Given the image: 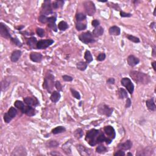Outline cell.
Instances as JSON below:
<instances>
[{
  "label": "cell",
  "instance_id": "ffe728a7",
  "mask_svg": "<svg viewBox=\"0 0 156 156\" xmlns=\"http://www.w3.org/2000/svg\"><path fill=\"white\" fill-rule=\"evenodd\" d=\"M37 39L34 37H32L27 39L26 43L29 46L31 49H35L37 48Z\"/></svg>",
  "mask_w": 156,
  "mask_h": 156
},
{
  "label": "cell",
  "instance_id": "db71d44e",
  "mask_svg": "<svg viewBox=\"0 0 156 156\" xmlns=\"http://www.w3.org/2000/svg\"><path fill=\"white\" fill-rule=\"evenodd\" d=\"M131 104H132V102H131V100H130V99L129 98H127L126 105H125V107L126 108L130 107L131 106Z\"/></svg>",
  "mask_w": 156,
  "mask_h": 156
},
{
  "label": "cell",
  "instance_id": "7a4b0ae2",
  "mask_svg": "<svg viewBox=\"0 0 156 156\" xmlns=\"http://www.w3.org/2000/svg\"><path fill=\"white\" fill-rule=\"evenodd\" d=\"M99 134H100V130L92 129L87 132L85 139L90 146H95L98 144V139Z\"/></svg>",
  "mask_w": 156,
  "mask_h": 156
},
{
  "label": "cell",
  "instance_id": "c3c4849f",
  "mask_svg": "<svg viewBox=\"0 0 156 156\" xmlns=\"http://www.w3.org/2000/svg\"><path fill=\"white\" fill-rule=\"evenodd\" d=\"M55 87L56 88V89L57 90L58 92H61L62 90V86L61 82L58 81H57L55 82Z\"/></svg>",
  "mask_w": 156,
  "mask_h": 156
},
{
  "label": "cell",
  "instance_id": "3957f363",
  "mask_svg": "<svg viewBox=\"0 0 156 156\" xmlns=\"http://www.w3.org/2000/svg\"><path fill=\"white\" fill-rule=\"evenodd\" d=\"M54 86H55V82H54V75L51 73H48L44 78L43 88L46 90L48 93H51Z\"/></svg>",
  "mask_w": 156,
  "mask_h": 156
},
{
  "label": "cell",
  "instance_id": "ee69618b",
  "mask_svg": "<svg viewBox=\"0 0 156 156\" xmlns=\"http://www.w3.org/2000/svg\"><path fill=\"white\" fill-rule=\"evenodd\" d=\"M36 32L40 37H43L45 36V30L42 28H37L36 30Z\"/></svg>",
  "mask_w": 156,
  "mask_h": 156
},
{
  "label": "cell",
  "instance_id": "30bf717a",
  "mask_svg": "<svg viewBox=\"0 0 156 156\" xmlns=\"http://www.w3.org/2000/svg\"><path fill=\"white\" fill-rule=\"evenodd\" d=\"M0 34H1V37L5 38V39H9L12 38L8 28L3 23H0Z\"/></svg>",
  "mask_w": 156,
  "mask_h": 156
},
{
  "label": "cell",
  "instance_id": "836d02e7",
  "mask_svg": "<svg viewBox=\"0 0 156 156\" xmlns=\"http://www.w3.org/2000/svg\"><path fill=\"white\" fill-rule=\"evenodd\" d=\"M83 135H84V132H83V130L82 129H77L74 132V136L77 139H81V138L83 137Z\"/></svg>",
  "mask_w": 156,
  "mask_h": 156
},
{
  "label": "cell",
  "instance_id": "484cf974",
  "mask_svg": "<svg viewBox=\"0 0 156 156\" xmlns=\"http://www.w3.org/2000/svg\"><path fill=\"white\" fill-rule=\"evenodd\" d=\"M117 93L118 94V97L119 99H123L124 98H127L128 97L127 91L123 88H119L117 92Z\"/></svg>",
  "mask_w": 156,
  "mask_h": 156
},
{
  "label": "cell",
  "instance_id": "74e56055",
  "mask_svg": "<svg viewBox=\"0 0 156 156\" xmlns=\"http://www.w3.org/2000/svg\"><path fill=\"white\" fill-rule=\"evenodd\" d=\"M76 28L78 31L85 30L87 29V25L84 24V23L78 22L76 24Z\"/></svg>",
  "mask_w": 156,
  "mask_h": 156
},
{
  "label": "cell",
  "instance_id": "6da1fadb",
  "mask_svg": "<svg viewBox=\"0 0 156 156\" xmlns=\"http://www.w3.org/2000/svg\"><path fill=\"white\" fill-rule=\"evenodd\" d=\"M129 76L137 83L141 84H148L151 82L150 76L144 73L138 71H131Z\"/></svg>",
  "mask_w": 156,
  "mask_h": 156
},
{
  "label": "cell",
  "instance_id": "ba28073f",
  "mask_svg": "<svg viewBox=\"0 0 156 156\" xmlns=\"http://www.w3.org/2000/svg\"><path fill=\"white\" fill-rule=\"evenodd\" d=\"M121 84L126 88L130 94H132L134 91V85L129 78L123 77L121 80Z\"/></svg>",
  "mask_w": 156,
  "mask_h": 156
},
{
  "label": "cell",
  "instance_id": "4dcf8cb0",
  "mask_svg": "<svg viewBox=\"0 0 156 156\" xmlns=\"http://www.w3.org/2000/svg\"><path fill=\"white\" fill-rule=\"evenodd\" d=\"M64 4V1H62V0H57V1H54L52 3V7L53 9H58V8H62Z\"/></svg>",
  "mask_w": 156,
  "mask_h": 156
},
{
  "label": "cell",
  "instance_id": "2e32d148",
  "mask_svg": "<svg viewBox=\"0 0 156 156\" xmlns=\"http://www.w3.org/2000/svg\"><path fill=\"white\" fill-rule=\"evenodd\" d=\"M128 63L130 67H135V65H138L140 62V60L139 58L136 57L134 55H130L128 56Z\"/></svg>",
  "mask_w": 156,
  "mask_h": 156
},
{
  "label": "cell",
  "instance_id": "f35d334b",
  "mask_svg": "<svg viewBox=\"0 0 156 156\" xmlns=\"http://www.w3.org/2000/svg\"><path fill=\"white\" fill-rule=\"evenodd\" d=\"M76 19L77 21H81L86 19V15L83 13H77L76 15Z\"/></svg>",
  "mask_w": 156,
  "mask_h": 156
},
{
  "label": "cell",
  "instance_id": "681fc988",
  "mask_svg": "<svg viewBox=\"0 0 156 156\" xmlns=\"http://www.w3.org/2000/svg\"><path fill=\"white\" fill-rule=\"evenodd\" d=\"M114 156H124L125 155V152L124 151L119 149L116 152H115L113 154Z\"/></svg>",
  "mask_w": 156,
  "mask_h": 156
},
{
  "label": "cell",
  "instance_id": "b9f144b4",
  "mask_svg": "<svg viewBox=\"0 0 156 156\" xmlns=\"http://www.w3.org/2000/svg\"><path fill=\"white\" fill-rule=\"evenodd\" d=\"M10 40H11V41L16 45V46H17L19 47L22 46V43L20 42V41L19 40L17 39V38H12V37L11 39H10Z\"/></svg>",
  "mask_w": 156,
  "mask_h": 156
},
{
  "label": "cell",
  "instance_id": "816d5d0a",
  "mask_svg": "<svg viewBox=\"0 0 156 156\" xmlns=\"http://www.w3.org/2000/svg\"><path fill=\"white\" fill-rule=\"evenodd\" d=\"M99 24H100V23H99V21L98 20H94L92 21V25L93 27H95V28L99 26Z\"/></svg>",
  "mask_w": 156,
  "mask_h": 156
},
{
  "label": "cell",
  "instance_id": "f546056e",
  "mask_svg": "<svg viewBox=\"0 0 156 156\" xmlns=\"http://www.w3.org/2000/svg\"><path fill=\"white\" fill-rule=\"evenodd\" d=\"M65 131H66V129H65V127L60 126L54 128L52 130L51 132L53 134H58L62 133V132H64Z\"/></svg>",
  "mask_w": 156,
  "mask_h": 156
},
{
  "label": "cell",
  "instance_id": "ab89813d",
  "mask_svg": "<svg viewBox=\"0 0 156 156\" xmlns=\"http://www.w3.org/2000/svg\"><path fill=\"white\" fill-rule=\"evenodd\" d=\"M127 37H128L129 40L131 41L134 43H140V39H139V38H138L137 37H135V36H134V35H127Z\"/></svg>",
  "mask_w": 156,
  "mask_h": 156
},
{
  "label": "cell",
  "instance_id": "91938a15",
  "mask_svg": "<svg viewBox=\"0 0 156 156\" xmlns=\"http://www.w3.org/2000/svg\"><path fill=\"white\" fill-rule=\"evenodd\" d=\"M51 155H61V154H59V153L56 154V153H54V152H53V153H51Z\"/></svg>",
  "mask_w": 156,
  "mask_h": 156
},
{
  "label": "cell",
  "instance_id": "d6a6232c",
  "mask_svg": "<svg viewBox=\"0 0 156 156\" xmlns=\"http://www.w3.org/2000/svg\"><path fill=\"white\" fill-rule=\"evenodd\" d=\"M10 81H9L8 79H4L1 81V90L2 91H6V90L8 89L9 86L10 85Z\"/></svg>",
  "mask_w": 156,
  "mask_h": 156
},
{
  "label": "cell",
  "instance_id": "f5cc1de1",
  "mask_svg": "<svg viewBox=\"0 0 156 156\" xmlns=\"http://www.w3.org/2000/svg\"><path fill=\"white\" fill-rule=\"evenodd\" d=\"M115 79H114L113 77H110L109 78V79L107 80L106 82L107 84H110V85H112V84H115Z\"/></svg>",
  "mask_w": 156,
  "mask_h": 156
},
{
  "label": "cell",
  "instance_id": "f907efd6",
  "mask_svg": "<svg viewBox=\"0 0 156 156\" xmlns=\"http://www.w3.org/2000/svg\"><path fill=\"white\" fill-rule=\"evenodd\" d=\"M120 16L121 17H132V14L130 13H126V12H123V11H120Z\"/></svg>",
  "mask_w": 156,
  "mask_h": 156
},
{
  "label": "cell",
  "instance_id": "f6af8a7d",
  "mask_svg": "<svg viewBox=\"0 0 156 156\" xmlns=\"http://www.w3.org/2000/svg\"><path fill=\"white\" fill-rule=\"evenodd\" d=\"M106 57V55L105 53H100L98 56V57L97 58V60L99 62H102L103 61H104Z\"/></svg>",
  "mask_w": 156,
  "mask_h": 156
},
{
  "label": "cell",
  "instance_id": "94428289",
  "mask_svg": "<svg viewBox=\"0 0 156 156\" xmlns=\"http://www.w3.org/2000/svg\"><path fill=\"white\" fill-rule=\"evenodd\" d=\"M127 155H130V156H132V154L130 153V152H128V153H127Z\"/></svg>",
  "mask_w": 156,
  "mask_h": 156
},
{
  "label": "cell",
  "instance_id": "4fadbf2b",
  "mask_svg": "<svg viewBox=\"0 0 156 156\" xmlns=\"http://www.w3.org/2000/svg\"><path fill=\"white\" fill-rule=\"evenodd\" d=\"M76 148L81 155H91V151L90 149L87 148L86 147L81 145H78L76 146Z\"/></svg>",
  "mask_w": 156,
  "mask_h": 156
},
{
  "label": "cell",
  "instance_id": "ac0fdd59",
  "mask_svg": "<svg viewBox=\"0 0 156 156\" xmlns=\"http://www.w3.org/2000/svg\"><path fill=\"white\" fill-rule=\"evenodd\" d=\"M21 54H22V52L20 50L14 51L10 56V60L12 62H17L20 58Z\"/></svg>",
  "mask_w": 156,
  "mask_h": 156
},
{
  "label": "cell",
  "instance_id": "44dd1931",
  "mask_svg": "<svg viewBox=\"0 0 156 156\" xmlns=\"http://www.w3.org/2000/svg\"><path fill=\"white\" fill-rule=\"evenodd\" d=\"M26 151L23 147H17L12 152L11 155H26Z\"/></svg>",
  "mask_w": 156,
  "mask_h": 156
},
{
  "label": "cell",
  "instance_id": "11a10c76",
  "mask_svg": "<svg viewBox=\"0 0 156 156\" xmlns=\"http://www.w3.org/2000/svg\"><path fill=\"white\" fill-rule=\"evenodd\" d=\"M151 65H152V68H153V69H154V71H156V67H155V65H156V62L155 61L153 62H152L151 63Z\"/></svg>",
  "mask_w": 156,
  "mask_h": 156
},
{
  "label": "cell",
  "instance_id": "603a6c76",
  "mask_svg": "<svg viewBox=\"0 0 156 156\" xmlns=\"http://www.w3.org/2000/svg\"><path fill=\"white\" fill-rule=\"evenodd\" d=\"M146 106L148 110H151V111H155L156 110V106L153 98L146 101Z\"/></svg>",
  "mask_w": 156,
  "mask_h": 156
},
{
  "label": "cell",
  "instance_id": "8fae6325",
  "mask_svg": "<svg viewBox=\"0 0 156 156\" xmlns=\"http://www.w3.org/2000/svg\"><path fill=\"white\" fill-rule=\"evenodd\" d=\"M104 132L108 138L113 140L116 137L115 130L112 126H106L104 128Z\"/></svg>",
  "mask_w": 156,
  "mask_h": 156
},
{
  "label": "cell",
  "instance_id": "8d00e7d4",
  "mask_svg": "<svg viewBox=\"0 0 156 156\" xmlns=\"http://www.w3.org/2000/svg\"><path fill=\"white\" fill-rule=\"evenodd\" d=\"M107 151V148L103 145H99L96 148V152L99 154H104Z\"/></svg>",
  "mask_w": 156,
  "mask_h": 156
},
{
  "label": "cell",
  "instance_id": "9a60e30c",
  "mask_svg": "<svg viewBox=\"0 0 156 156\" xmlns=\"http://www.w3.org/2000/svg\"><path fill=\"white\" fill-rule=\"evenodd\" d=\"M132 147V141L128 140L125 141L124 143H120L118 145V148L119 149L123 150V151H126V150H129Z\"/></svg>",
  "mask_w": 156,
  "mask_h": 156
},
{
  "label": "cell",
  "instance_id": "e575fe53",
  "mask_svg": "<svg viewBox=\"0 0 156 156\" xmlns=\"http://www.w3.org/2000/svg\"><path fill=\"white\" fill-rule=\"evenodd\" d=\"M7 113H8V115H9L12 119H13L14 118H15L16 117V115H17V110L15 107H11L8 110V112H7Z\"/></svg>",
  "mask_w": 156,
  "mask_h": 156
},
{
  "label": "cell",
  "instance_id": "680465c9",
  "mask_svg": "<svg viewBox=\"0 0 156 156\" xmlns=\"http://www.w3.org/2000/svg\"><path fill=\"white\" fill-rule=\"evenodd\" d=\"M23 28H24V26H20V27L19 26V27H17V30H19V31H20V30H21V29H23Z\"/></svg>",
  "mask_w": 156,
  "mask_h": 156
},
{
  "label": "cell",
  "instance_id": "bcb514c9",
  "mask_svg": "<svg viewBox=\"0 0 156 156\" xmlns=\"http://www.w3.org/2000/svg\"><path fill=\"white\" fill-rule=\"evenodd\" d=\"M62 79L65 82H71L73 80V77L68 75H63L62 76Z\"/></svg>",
  "mask_w": 156,
  "mask_h": 156
},
{
  "label": "cell",
  "instance_id": "277c9868",
  "mask_svg": "<svg viewBox=\"0 0 156 156\" xmlns=\"http://www.w3.org/2000/svg\"><path fill=\"white\" fill-rule=\"evenodd\" d=\"M113 112V109L107 105L104 104H99L98 107V112L101 115H106V117H109Z\"/></svg>",
  "mask_w": 156,
  "mask_h": 156
},
{
  "label": "cell",
  "instance_id": "83f0119b",
  "mask_svg": "<svg viewBox=\"0 0 156 156\" xmlns=\"http://www.w3.org/2000/svg\"><path fill=\"white\" fill-rule=\"evenodd\" d=\"M57 28L59 29L60 31H64L67 30L68 28V25L66 21H61L59 23V24L57 25Z\"/></svg>",
  "mask_w": 156,
  "mask_h": 156
},
{
  "label": "cell",
  "instance_id": "5b68a950",
  "mask_svg": "<svg viewBox=\"0 0 156 156\" xmlns=\"http://www.w3.org/2000/svg\"><path fill=\"white\" fill-rule=\"evenodd\" d=\"M79 39L85 44L95 42V40L94 39L93 34L90 31L84 32V33L80 34L79 35Z\"/></svg>",
  "mask_w": 156,
  "mask_h": 156
},
{
  "label": "cell",
  "instance_id": "9f6ffc18",
  "mask_svg": "<svg viewBox=\"0 0 156 156\" xmlns=\"http://www.w3.org/2000/svg\"><path fill=\"white\" fill-rule=\"evenodd\" d=\"M155 22H153V23H151L150 27L152 29H154V27H155Z\"/></svg>",
  "mask_w": 156,
  "mask_h": 156
},
{
  "label": "cell",
  "instance_id": "f1b7e54d",
  "mask_svg": "<svg viewBox=\"0 0 156 156\" xmlns=\"http://www.w3.org/2000/svg\"><path fill=\"white\" fill-rule=\"evenodd\" d=\"M14 106H15V107H17V109H19L21 111L22 113H23V112H24V110L25 109V106L24 103H23L22 101H16L15 103H14Z\"/></svg>",
  "mask_w": 156,
  "mask_h": 156
},
{
  "label": "cell",
  "instance_id": "6f0895ef",
  "mask_svg": "<svg viewBox=\"0 0 156 156\" xmlns=\"http://www.w3.org/2000/svg\"><path fill=\"white\" fill-rule=\"evenodd\" d=\"M155 46H154L153 48V49H152V56H153L154 57H155Z\"/></svg>",
  "mask_w": 156,
  "mask_h": 156
},
{
  "label": "cell",
  "instance_id": "9c48e42d",
  "mask_svg": "<svg viewBox=\"0 0 156 156\" xmlns=\"http://www.w3.org/2000/svg\"><path fill=\"white\" fill-rule=\"evenodd\" d=\"M54 43V40L52 39L41 40L37 42V49L38 50H45Z\"/></svg>",
  "mask_w": 156,
  "mask_h": 156
},
{
  "label": "cell",
  "instance_id": "d6986e66",
  "mask_svg": "<svg viewBox=\"0 0 156 156\" xmlns=\"http://www.w3.org/2000/svg\"><path fill=\"white\" fill-rule=\"evenodd\" d=\"M23 113H25L29 117H33L36 114V110L32 106H27L25 107Z\"/></svg>",
  "mask_w": 156,
  "mask_h": 156
},
{
  "label": "cell",
  "instance_id": "7402d4cb",
  "mask_svg": "<svg viewBox=\"0 0 156 156\" xmlns=\"http://www.w3.org/2000/svg\"><path fill=\"white\" fill-rule=\"evenodd\" d=\"M61 97V93H59V92L53 91L51 93V95L50 99L52 103H57L58 101L60 100Z\"/></svg>",
  "mask_w": 156,
  "mask_h": 156
},
{
  "label": "cell",
  "instance_id": "52a82bcc",
  "mask_svg": "<svg viewBox=\"0 0 156 156\" xmlns=\"http://www.w3.org/2000/svg\"><path fill=\"white\" fill-rule=\"evenodd\" d=\"M84 8L87 14L88 15H93L96 12V7L93 1H86L84 2Z\"/></svg>",
  "mask_w": 156,
  "mask_h": 156
},
{
  "label": "cell",
  "instance_id": "60d3db41",
  "mask_svg": "<svg viewBox=\"0 0 156 156\" xmlns=\"http://www.w3.org/2000/svg\"><path fill=\"white\" fill-rule=\"evenodd\" d=\"M70 91H71V94H72L73 97L74 98H75L77 99H81V95L77 91H76V90H74L72 88H70Z\"/></svg>",
  "mask_w": 156,
  "mask_h": 156
},
{
  "label": "cell",
  "instance_id": "5bb4252c",
  "mask_svg": "<svg viewBox=\"0 0 156 156\" xmlns=\"http://www.w3.org/2000/svg\"><path fill=\"white\" fill-rule=\"evenodd\" d=\"M56 17L52 16L48 18V26L54 32L57 31V27L56 24Z\"/></svg>",
  "mask_w": 156,
  "mask_h": 156
},
{
  "label": "cell",
  "instance_id": "d590c367",
  "mask_svg": "<svg viewBox=\"0 0 156 156\" xmlns=\"http://www.w3.org/2000/svg\"><path fill=\"white\" fill-rule=\"evenodd\" d=\"M59 145V143L56 140L48 141L46 143V146L48 148H57Z\"/></svg>",
  "mask_w": 156,
  "mask_h": 156
},
{
  "label": "cell",
  "instance_id": "6125c7cd",
  "mask_svg": "<svg viewBox=\"0 0 156 156\" xmlns=\"http://www.w3.org/2000/svg\"><path fill=\"white\" fill-rule=\"evenodd\" d=\"M155 9H154V16H155Z\"/></svg>",
  "mask_w": 156,
  "mask_h": 156
},
{
  "label": "cell",
  "instance_id": "4316f807",
  "mask_svg": "<svg viewBox=\"0 0 156 156\" xmlns=\"http://www.w3.org/2000/svg\"><path fill=\"white\" fill-rule=\"evenodd\" d=\"M87 65H88V63L86 62L81 61L76 64V67H77L78 70L82 71H85L87 69Z\"/></svg>",
  "mask_w": 156,
  "mask_h": 156
},
{
  "label": "cell",
  "instance_id": "8992f818",
  "mask_svg": "<svg viewBox=\"0 0 156 156\" xmlns=\"http://www.w3.org/2000/svg\"><path fill=\"white\" fill-rule=\"evenodd\" d=\"M41 15H48L52 14V7L50 0H46L43 2L42 6H41Z\"/></svg>",
  "mask_w": 156,
  "mask_h": 156
},
{
  "label": "cell",
  "instance_id": "e0dca14e",
  "mask_svg": "<svg viewBox=\"0 0 156 156\" xmlns=\"http://www.w3.org/2000/svg\"><path fill=\"white\" fill-rule=\"evenodd\" d=\"M42 58V54L39 52H31L30 54V59L34 62H40Z\"/></svg>",
  "mask_w": 156,
  "mask_h": 156
},
{
  "label": "cell",
  "instance_id": "7c38bea8",
  "mask_svg": "<svg viewBox=\"0 0 156 156\" xmlns=\"http://www.w3.org/2000/svg\"><path fill=\"white\" fill-rule=\"evenodd\" d=\"M24 103L27 106L35 107L39 104V101L35 97H26L23 99Z\"/></svg>",
  "mask_w": 156,
  "mask_h": 156
},
{
  "label": "cell",
  "instance_id": "7dc6e473",
  "mask_svg": "<svg viewBox=\"0 0 156 156\" xmlns=\"http://www.w3.org/2000/svg\"><path fill=\"white\" fill-rule=\"evenodd\" d=\"M12 118L10 117L9 115H8V113H6L4 114V121L5 123H10V121H12Z\"/></svg>",
  "mask_w": 156,
  "mask_h": 156
},
{
  "label": "cell",
  "instance_id": "cb8c5ba5",
  "mask_svg": "<svg viewBox=\"0 0 156 156\" xmlns=\"http://www.w3.org/2000/svg\"><path fill=\"white\" fill-rule=\"evenodd\" d=\"M109 32L110 35H119L121 33V29L119 27L117 26H113L110 27L109 28Z\"/></svg>",
  "mask_w": 156,
  "mask_h": 156
},
{
  "label": "cell",
  "instance_id": "1f68e13d",
  "mask_svg": "<svg viewBox=\"0 0 156 156\" xmlns=\"http://www.w3.org/2000/svg\"><path fill=\"white\" fill-rule=\"evenodd\" d=\"M84 59H86V62L87 63H91L92 61H93V56H92L91 52H90V51L87 50L86 52H85L84 55Z\"/></svg>",
  "mask_w": 156,
  "mask_h": 156
},
{
  "label": "cell",
  "instance_id": "d4e9b609",
  "mask_svg": "<svg viewBox=\"0 0 156 156\" xmlns=\"http://www.w3.org/2000/svg\"><path fill=\"white\" fill-rule=\"evenodd\" d=\"M103 34H104V29L103 28V27L100 26L95 28V29L93 31V32H92L93 35L96 37L101 36Z\"/></svg>",
  "mask_w": 156,
  "mask_h": 156
},
{
  "label": "cell",
  "instance_id": "7bdbcfd3",
  "mask_svg": "<svg viewBox=\"0 0 156 156\" xmlns=\"http://www.w3.org/2000/svg\"><path fill=\"white\" fill-rule=\"evenodd\" d=\"M48 17H47L45 15H40L39 17V21L41 23H48Z\"/></svg>",
  "mask_w": 156,
  "mask_h": 156
}]
</instances>
